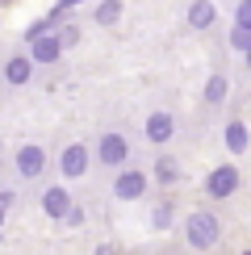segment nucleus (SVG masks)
I'll return each instance as SVG.
<instances>
[{"label": "nucleus", "mask_w": 251, "mask_h": 255, "mask_svg": "<svg viewBox=\"0 0 251 255\" xmlns=\"http://www.w3.org/2000/svg\"><path fill=\"white\" fill-rule=\"evenodd\" d=\"M151 188V172H142L138 163H126L122 172H113V197L118 201H142Z\"/></svg>", "instance_id": "20e7f679"}, {"label": "nucleus", "mask_w": 251, "mask_h": 255, "mask_svg": "<svg viewBox=\"0 0 251 255\" xmlns=\"http://www.w3.org/2000/svg\"><path fill=\"white\" fill-rule=\"evenodd\" d=\"M222 142H226V151L230 155H247V146H251V130H247V122H226L222 126Z\"/></svg>", "instance_id": "9b49d317"}, {"label": "nucleus", "mask_w": 251, "mask_h": 255, "mask_svg": "<svg viewBox=\"0 0 251 255\" xmlns=\"http://www.w3.org/2000/svg\"><path fill=\"white\" fill-rule=\"evenodd\" d=\"M176 138V118L167 109H155V113H146V122H142V142L146 146H167Z\"/></svg>", "instance_id": "0eeeda50"}, {"label": "nucleus", "mask_w": 251, "mask_h": 255, "mask_svg": "<svg viewBox=\"0 0 251 255\" xmlns=\"http://www.w3.org/2000/svg\"><path fill=\"white\" fill-rule=\"evenodd\" d=\"M71 205H76V201H71V188H63V184H46V188L38 193V209H42L50 222H63Z\"/></svg>", "instance_id": "6e6552de"}, {"label": "nucleus", "mask_w": 251, "mask_h": 255, "mask_svg": "<svg viewBox=\"0 0 251 255\" xmlns=\"http://www.w3.org/2000/svg\"><path fill=\"white\" fill-rule=\"evenodd\" d=\"M243 255H251V251H243Z\"/></svg>", "instance_id": "cd10ccee"}, {"label": "nucleus", "mask_w": 251, "mask_h": 255, "mask_svg": "<svg viewBox=\"0 0 251 255\" xmlns=\"http://www.w3.org/2000/svg\"><path fill=\"white\" fill-rule=\"evenodd\" d=\"M226 46H230V50H239V55H247V50H251V29L235 25V29L226 34Z\"/></svg>", "instance_id": "a211bd4d"}, {"label": "nucleus", "mask_w": 251, "mask_h": 255, "mask_svg": "<svg viewBox=\"0 0 251 255\" xmlns=\"http://www.w3.org/2000/svg\"><path fill=\"white\" fill-rule=\"evenodd\" d=\"M201 97H205V105H222V101L230 97V80L222 76V71H214V76L205 80V92H201Z\"/></svg>", "instance_id": "2eb2a0df"}, {"label": "nucleus", "mask_w": 251, "mask_h": 255, "mask_svg": "<svg viewBox=\"0 0 251 255\" xmlns=\"http://www.w3.org/2000/svg\"><path fill=\"white\" fill-rule=\"evenodd\" d=\"M184 17H188V25H193V29H209L218 21V8H214V0H193Z\"/></svg>", "instance_id": "f8f14e48"}, {"label": "nucleus", "mask_w": 251, "mask_h": 255, "mask_svg": "<svg viewBox=\"0 0 251 255\" xmlns=\"http://www.w3.org/2000/svg\"><path fill=\"white\" fill-rule=\"evenodd\" d=\"M80 4H88V0H55V8H50V17H55V21H63V17L71 13V8H80Z\"/></svg>", "instance_id": "aec40b11"}, {"label": "nucleus", "mask_w": 251, "mask_h": 255, "mask_svg": "<svg viewBox=\"0 0 251 255\" xmlns=\"http://www.w3.org/2000/svg\"><path fill=\"white\" fill-rule=\"evenodd\" d=\"M218 239H222V218H218L214 209H193V214L184 218V243L193 251L218 247Z\"/></svg>", "instance_id": "f257e3e1"}, {"label": "nucleus", "mask_w": 251, "mask_h": 255, "mask_svg": "<svg viewBox=\"0 0 251 255\" xmlns=\"http://www.w3.org/2000/svg\"><path fill=\"white\" fill-rule=\"evenodd\" d=\"M55 34H59V42H63V50H71V46L80 42V25H76V21H67V17H63Z\"/></svg>", "instance_id": "6ab92c4d"}, {"label": "nucleus", "mask_w": 251, "mask_h": 255, "mask_svg": "<svg viewBox=\"0 0 251 255\" xmlns=\"http://www.w3.org/2000/svg\"><path fill=\"white\" fill-rule=\"evenodd\" d=\"M55 167H59L63 180H84V176H88V167H92V151H88L84 142H67V146L59 151Z\"/></svg>", "instance_id": "39448f33"}, {"label": "nucleus", "mask_w": 251, "mask_h": 255, "mask_svg": "<svg viewBox=\"0 0 251 255\" xmlns=\"http://www.w3.org/2000/svg\"><path fill=\"white\" fill-rule=\"evenodd\" d=\"M50 163H55V159L46 155V146L21 142L17 155H13V176L21 180V184H42V180H46V172H50Z\"/></svg>", "instance_id": "7ed1b4c3"}, {"label": "nucleus", "mask_w": 251, "mask_h": 255, "mask_svg": "<svg viewBox=\"0 0 251 255\" xmlns=\"http://www.w3.org/2000/svg\"><path fill=\"white\" fill-rule=\"evenodd\" d=\"M34 71H38V63L29 59V50H17V55L4 59V71H0V76H4L8 88H25V84L34 80Z\"/></svg>", "instance_id": "1a4fd4ad"}, {"label": "nucleus", "mask_w": 251, "mask_h": 255, "mask_svg": "<svg viewBox=\"0 0 251 255\" xmlns=\"http://www.w3.org/2000/svg\"><path fill=\"white\" fill-rule=\"evenodd\" d=\"M201 188H205L209 201H226V197H235V193H239V167H235V163H218L214 172L205 176Z\"/></svg>", "instance_id": "423d86ee"}, {"label": "nucleus", "mask_w": 251, "mask_h": 255, "mask_svg": "<svg viewBox=\"0 0 251 255\" xmlns=\"http://www.w3.org/2000/svg\"><path fill=\"white\" fill-rule=\"evenodd\" d=\"M172 218H176V205H172V197H163L151 209V230H172Z\"/></svg>", "instance_id": "dca6fc26"}, {"label": "nucleus", "mask_w": 251, "mask_h": 255, "mask_svg": "<svg viewBox=\"0 0 251 255\" xmlns=\"http://www.w3.org/2000/svg\"><path fill=\"white\" fill-rule=\"evenodd\" d=\"M8 4H13V0H0V8H8Z\"/></svg>", "instance_id": "bb28decb"}, {"label": "nucleus", "mask_w": 251, "mask_h": 255, "mask_svg": "<svg viewBox=\"0 0 251 255\" xmlns=\"http://www.w3.org/2000/svg\"><path fill=\"white\" fill-rule=\"evenodd\" d=\"M0 205H4V209H13V205H17V188H8V184L0 188Z\"/></svg>", "instance_id": "5701e85b"}, {"label": "nucleus", "mask_w": 251, "mask_h": 255, "mask_svg": "<svg viewBox=\"0 0 251 255\" xmlns=\"http://www.w3.org/2000/svg\"><path fill=\"white\" fill-rule=\"evenodd\" d=\"M63 226H67V230H80V226H84V209H80V205H71V209H67V218H63Z\"/></svg>", "instance_id": "4be33fe9"}, {"label": "nucleus", "mask_w": 251, "mask_h": 255, "mask_svg": "<svg viewBox=\"0 0 251 255\" xmlns=\"http://www.w3.org/2000/svg\"><path fill=\"white\" fill-rule=\"evenodd\" d=\"M151 180H159V184L167 188V184H176V180H180V163H176L172 155H159L151 163Z\"/></svg>", "instance_id": "4468645a"}, {"label": "nucleus", "mask_w": 251, "mask_h": 255, "mask_svg": "<svg viewBox=\"0 0 251 255\" xmlns=\"http://www.w3.org/2000/svg\"><path fill=\"white\" fill-rule=\"evenodd\" d=\"M122 8H126V0H101V4H97V13H92V25L113 29V25L122 21Z\"/></svg>", "instance_id": "ddd939ff"}, {"label": "nucleus", "mask_w": 251, "mask_h": 255, "mask_svg": "<svg viewBox=\"0 0 251 255\" xmlns=\"http://www.w3.org/2000/svg\"><path fill=\"white\" fill-rule=\"evenodd\" d=\"M243 67H247V71H251V50H247V55H243Z\"/></svg>", "instance_id": "393cba45"}, {"label": "nucleus", "mask_w": 251, "mask_h": 255, "mask_svg": "<svg viewBox=\"0 0 251 255\" xmlns=\"http://www.w3.org/2000/svg\"><path fill=\"white\" fill-rule=\"evenodd\" d=\"M4 218H8V209H4V205H0V226H4Z\"/></svg>", "instance_id": "a878e982"}, {"label": "nucleus", "mask_w": 251, "mask_h": 255, "mask_svg": "<svg viewBox=\"0 0 251 255\" xmlns=\"http://www.w3.org/2000/svg\"><path fill=\"white\" fill-rule=\"evenodd\" d=\"M235 25L251 29V0H239V4H235Z\"/></svg>", "instance_id": "412c9836"}, {"label": "nucleus", "mask_w": 251, "mask_h": 255, "mask_svg": "<svg viewBox=\"0 0 251 255\" xmlns=\"http://www.w3.org/2000/svg\"><path fill=\"white\" fill-rule=\"evenodd\" d=\"M25 50H29V59H34L38 67H50V63H59V59H63V42H59L55 29H50V34H42L38 42H29Z\"/></svg>", "instance_id": "9d476101"}, {"label": "nucleus", "mask_w": 251, "mask_h": 255, "mask_svg": "<svg viewBox=\"0 0 251 255\" xmlns=\"http://www.w3.org/2000/svg\"><path fill=\"white\" fill-rule=\"evenodd\" d=\"M92 255H113V247H109V243H101V247L92 251Z\"/></svg>", "instance_id": "b1692460"}, {"label": "nucleus", "mask_w": 251, "mask_h": 255, "mask_svg": "<svg viewBox=\"0 0 251 255\" xmlns=\"http://www.w3.org/2000/svg\"><path fill=\"white\" fill-rule=\"evenodd\" d=\"M92 159H97L105 172H122L126 163H134V142L122 130H105L97 138V146H92Z\"/></svg>", "instance_id": "f03ea898"}, {"label": "nucleus", "mask_w": 251, "mask_h": 255, "mask_svg": "<svg viewBox=\"0 0 251 255\" xmlns=\"http://www.w3.org/2000/svg\"><path fill=\"white\" fill-rule=\"evenodd\" d=\"M55 25H59L55 17H38V21H29V25H25V34H21V46H29V42H38L42 34H50Z\"/></svg>", "instance_id": "f3484780"}]
</instances>
